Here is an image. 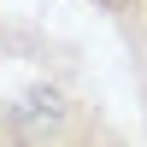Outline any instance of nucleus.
<instances>
[{
    "instance_id": "obj_1",
    "label": "nucleus",
    "mask_w": 147,
    "mask_h": 147,
    "mask_svg": "<svg viewBox=\"0 0 147 147\" xmlns=\"http://www.w3.org/2000/svg\"><path fill=\"white\" fill-rule=\"evenodd\" d=\"M0 147H147L112 118L82 53L35 18L0 12Z\"/></svg>"
},
{
    "instance_id": "obj_2",
    "label": "nucleus",
    "mask_w": 147,
    "mask_h": 147,
    "mask_svg": "<svg viewBox=\"0 0 147 147\" xmlns=\"http://www.w3.org/2000/svg\"><path fill=\"white\" fill-rule=\"evenodd\" d=\"M112 24L124 35V53H129V77H136V100H141V141H147V0H136Z\"/></svg>"
},
{
    "instance_id": "obj_3",
    "label": "nucleus",
    "mask_w": 147,
    "mask_h": 147,
    "mask_svg": "<svg viewBox=\"0 0 147 147\" xmlns=\"http://www.w3.org/2000/svg\"><path fill=\"white\" fill-rule=\"evenodd\" d=\"M88 6H94V12H106V18H124L136 0H88Z\"/></svg>"
}]
</instances>
